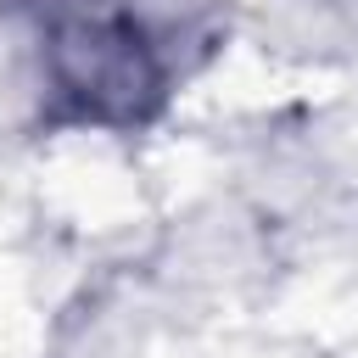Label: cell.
I'll use <instances>...</instances> for the list:
<instances>
[{
    "label": "cell",
    "mask_w": 358,
    "mask_h": 358,
    "mask_svg": "<svg viewBox=\"0 0 358 358\" xmlns=\"http://www.w3.org/2000/svg\"><path fill=\"white\" fill-rule=\"evenodd\" d=\"M179 22L151 0H39L34 78L50 123L129 134L162 117L185 78Z\"/></svg>",
    "instance_id": "obj_1"
}]
</instances>
